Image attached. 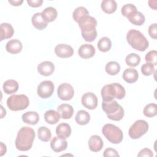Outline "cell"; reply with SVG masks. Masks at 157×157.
<instances>
[{"instance_id": "cell-14", "label": "cell", "mask_w": 157, "mask_h": 157, "mask_svg": "<svg viewBox=\"0 0 157 157\" xmlns=\"http://www.w3.org/2000/svg\"><path fill=\"white\" fill-rule=\"evenodd\" d=\"M37 71L38 72L44 76H49L51 75L55 71V65L53 63L49 61H45L37 66Z\"/></svg>"}, {"instance_id": "cell-3", "label": "cell", "mask_w": 157, "mask_h": 157, "mask_svg": "<svg viewBox=\"0 0 157 157\" xmlns=\"http://www.w3.org/2000/svg\"><path fill=\"white\" fill-rule=\"evenodd\" d=\"M101 96L103 101H110L116 98L122 99L124 98L126 91L118 83H113L104 85L101 89Z\"/></svg>"}, {"instance_id": "cell-2", "label": "cell", "mask_w": 157, "mask_h": 157, "mask_svg": "<svg viewBox=\"0 0 157 157\" xmlns=\"http://www.w3.org/2000/svg\"><path fill=\"white\" fill-rule=\"evenodd\" d=\"M81 29L82 36L83 39L88 42L94 41L97 37V21L93 17L87 15L83 18L78 23Z\"/></svg>"}, {"instance_id": "cell-37", "label": "cell", "mask_w": 157, "mask_h": 157, "mask_svg": "<svg viewBox=\"0 0 157 157\" xmlns=\"http://www.w3.org/2000/svg\"><path fill=\"white\" fill-rule=\"evenodd\" d=\"M145 59L147 63L152 64L153 65L155 66L157 64V52L155 50H151L148 52L145 56Z\"/></svg>"}, {"instance_id": "cell-24", "label": "cell", "mask_w": 157, "mask_h": 157, "mask_svg": "<svg viewBox=\"0 0 157 157\" xmlns=\"http://www.w3.org/2000/svg\"><path fill=\"white\" fill-rule=\"evenodd\" d=\"M14 29L12 26L7 23H2L1 24V40L7 39L13 36Z\"/></svg>"}, {"instance_id": "cell-41", "label": "cell", "mask_w": 157, "mask_h": 157, "mask_svg": "<svg viewBox=\"0 0 157 157\" xmlns=\"http://www.w3.org/2000/svg\"><path fill=\"white\" fill-rule=\"evenodd\" d=\"M153 156V151L147 148H145L142 149L139 154L137 155L138 157H142V156H147V157H151Z\"/></svg>"}, {"instance_id": "cell-28", "label": "cell", "mask_w": 157, "mask_h": 157, "mask_svg": "<svg viewBox=\"0 0 157 157\" xmlns=\"http://www.w3.org/2000/svg\"><path fill=\"white\" fill-rule=\"evenodd\" d=\"M127 18L131 23L137 26L142 25L145 20L144 15L141 12H138L137 10L129 15L127 17Z\"/></svg>"}, {"instance_id": "cell-25", "label": "cell", "mask_w": 157, "mask_h": 157, "mask_svg": "<svg viewBox=\"0 0 157 157\" xmlns=\"http://www.w3.org/2000/svg\"><path fill=\"white\" fill-rule=\"evenodd\" d=\"M101 7L105 13L110 14L116 11L117 4L114 0H104L101 2Z\"/></svg>"}, {"instance_id": "cell-38", "label": "cell", "mask_w": 157, "mask_h": 157, "mask_svg": "<svg viewBox=\"0 0 157 157\" xmlns=\"http://www.w3.org/2000/svg\"><path fill=\"white\" fill-rule=\"evenodd\" d=\"M141 72L145 76L151 75L155 72V66L148 63H145L141 67Z\"/></svg>"}, {"instance_id": "cell-39", "label": "cell", "mask_w": 157, "mask_h": 157, "mask_svg": "<svg viewBox=\"0 0 157 157\" xmlns=\"http://www.w3.org/2000/svg\"><path fill=\"white\" fill-rule=\"evenodd\" d=\"M148 34L151 38H153L154 39H156V38H157V24L156 23L151 24L149 26Z\"/></svg>"}, {"instance_id": "cell-30", "label": "cell", "mask_w": 157, "mask_h": 157, "mask_svg": "<svg viewBox=\"0 0 157 157\" xmlns=\"http://www.w3.org/2000/svg\"><path fill=\"white\" fill-rule=\"evenodd\" d=\"M89 15L88 10L84 7H77L72 13V17L75 22L77 23L85 17Z\"/></svg>"}, {"instance_id": "cell-17", "label": "cell", "mask_w": 157, "mask_h": 157, "mask_svg": "<svg viewBox=\"0 0 157 157\" xmlns=\"http://www.w3.org/2000/svg\"><path fill=\"white\" fill-rule=\"evenodd\" d=\"M33 26L38 30L44 29L48 25V23L43 18L42 13L37 12L34 13L31 18Z\"/></svg>"}, {"instance_id": "cell-6", "label": "cell", "mask_w": 157, "mask_h": 157, "mask_svg": "<svg viewBox=\"0 0 157 157\" xmlns=\"http://www.w3.org/2000/svg\"><path fill=\"white\" fill-rule=\"evenodd\" d=\"M102 133L110 142L114 144H120L123 139L122 131L117 126L110 123L105 124L102 127Z\"/></svg>"}, {"instance_id": "cell-9", "label": "cell", "mask_w": 157, "mask_h": 157, "mask_svg": "<svg viewBox=\"0 0 157 157\" xmlns=\"http://www.w3.org/2000/svg\"><path fill=\"white\" fill-rule=\"evenodd\" d=\"M55 86L50 80H44L39 83L37 86V93L39 97L42 99L50 98L53 93Z\"/></svg>"}, {"instance_id": "cell-44", "label": "cell", "mask_w": 157, "mask_h": 157, "mask_svg": "<svg viewBox=\"0 0 157 157\" xmlns=\"http://www.w3.org/2000/svg\"><path fill=\"white\" fill-rule=\"evenodd\" d=\"M156 2H157L155 0H150L148 1V5L151 9L156 10Z\"/></svg>"}, {"instance_id": "cell-35", "label": "cell", "mask_w": 157, "mask_h": 157, "mask_svg": "<svg viewBox=\"0 0 157 157\" xmlns=\"http://www.w3.org/2000/svg\"><path fill=\"white\" fill-rule=\"evenodd\" d=\"M144 115L147 117H153L157 115V105L155 103H150L145 105L143 110Z\"/></svg>"}, {"instance_id": "cell-18", "label": "cell", "mask_w": 157, "mask_h": 157, "mask_svg": "<svg viewBox=\"0 0 157 157\" xmlns=\"http://www.w3.org/2000/svg\"><path fill=\"white\" fill-rule=\"evenodd\" d=\"M23 48L21 41L18 39H12L7 42L6 45V51L11 54H17L20 53Z\"/></svg>"}, {"instance_id": "cell-15", "label": "cell", "mask_w": 157, "mask_h": 157, "mask_svg": "<svg viewBox=\"0 0 157 157\" xmlns=\"http://www.w3.org/2000/svg\"><path fill=\"white\" fill-rule=\"evenodd\" d=\"M95 52L96 50L94 46L88 44L82 45L78 50L79 56L83 59H88L93 57L94 55Z\"/></svg>"}, {"instance_id": "cell-19", "label": "cell", "mask_w": 157, "mask_h": 157, "mask_svg": "<svg viewBox=\"0 0 157 157\" xmlns=\"http://www.w3.org/2000/svg\"><path fill=\"white\" fill-rule=\"evenodd\" d=\"M57 112L63 119H70L73 115L74 109L69 104H63L58 107Z\"/></svg>"}, {"instance_id": "cell-22", "label": "cell", "mask_w": 157, "mask_h": 157, "mask_svg": "<svg viewBox=\"0 0 157 157\" xmlns=\"http://www.w3.org/2000/svg\"><path fill=\"white\" fill-rule=\"evenodd\" d=\"M21 118L24 123L31 125H34L38 123L39 120V115L36 112L29 111L23 113Z\"/></svg>"}, {"instance_id": "cell-29", "label": "cell", "mask_w": 157, "mask_h": 157, "mask_svg": "<svg viewBox=\"0 0 157 157\" xmlns=\"http://www.w3.org/2000/svg\"><path fill=\"white\" fill-rule=\"evenodd\" d=\"M75 121L80 125L87 124L90 120V115L86 111L80 110L77 112L75 117Z\"/></svg>"}, {"instance_id": "cell-46", "label": "cell", "mask_w": 157, "mask_h": 157, "mask_svg": "<svg viewBox=\"0 0 157 157\" xmlns=\"http://www.w3.org/2000/svg\"><path fill=\"white\" fill-rule=\"evenodd\" d=\"M1 110H2V113H1V118H2V117H3V113L4 114V115H6V110L3 108V107L1 105Z\"/></svg>"}, {"instance_id": "cell-26", "label": "cell", "mask_w": 157, "mask_h": 157, "mask_svg": "<svg viewBox=\"0 0 157 157\" xmlns=\"http://www.w3.org/2000/svg\"><path fill=\"white\" fill-rule=\"evenodd\" d=\"M60 115L54 110H48L44 113L45 121L50 124L57 123L60 120Z\"/></svg>"}, {"instance_id": "cell-12", "label": "cell", "mask_w": 157, "mask_h": 157, "mask_svg": "<svg viewBox=\"0 0 157 157\" xmlns=\"http://www.w3.org/2000/svg\"><path fill=\"white\" fill-rule=\"evenodd\" d=\"M55 52L56 56L59 58H66L71 57L74 54L73 48L69 45L59 44L55 48Z\"/></svg>"}, {"instance_id": "cell-5", "label": "cell", "mask_w": 157, "mask_h": 157, "mask_svg": "<svg viewBox=\"0 0 157 157\" xmlns=\"http://www.w3.org/2000/svg\"><path fill=\"white\" fill-rule=\"evenodd\" d=\"M102 108L110 120L117 121L121 120L124 117V111L123 108L115 100L102 101Z\"/></svg>"}, {"instance_id": "cell-10", "label": "cell", "mask_w": 157, "mask_h": 157, "mask_svg": "<svg viewBox=\"0 0 157 157\" xmlns=\"http://www.w3.org/2000/svg\"><path fill=\"white\" fill-rule=\"evenodd\" d=\"M58 98L63 101L71 100L74 96V90L72 86L67 83H63L59 85L57 90Z\"/></svg>"}, {"instance_id": "cell-31", "label": "cell", "mask_w": 157, "mask_h": 157, "mask_svg": "<svg viewBox=\"0 0 157 157\" xmlns=\"http://www.w3.org/2000/svg\"><path fill=\"white\" fill-rule=\"evenodd\" d=\"M37 136L41 141L48 142L51 139L52 132L46 126H41L37 129Z\"/></svg>"}, {"instance_id": "cell-13", "label": "cell", "mask_w": 157, "mask_h": 157, "mask_svg": "<svg viewBox=\"0 0 157 157\" xmlns=\"http://www.w3.org/2000/svg\"><path fill=\"white\" fill-rule=\"evenodd\" d=\"M50 147L52 150L56 153L61 152L67 148V142L66 140V139L55 136L50 142Z\"/></svg>"}, {"instance_id": "cell-36", "label": "cell", "mask_w": 157, "mask_h": 157, "mask_svg": "<svg viewBox=\"0 0 157 157\" xmlns=\"http://www.w3.org/2000/svg\"><path fill=\"white\" fill-rule=\"evenodd\" d=\"M137 11V8L136 7L132 4H124L121 9V14L125 17H128L129 15L132 13L133 12Z\"/></svg>"}, {"instance_id": "cell-11", "label": "cell", "mask_w": 157, "mask_h": 157, "mask_svg": "<svg viewBox=\"0 0 157 157\" xmlns=\"http://www.w3.org/2000/svg\"><path fill=\"white\" fill-rule=\"evenodd\" d=\"M81 102L85 108L93 110L96 109L98 105V98L94 93L88 92L82 96Z\"/></svg>"}, {"instance_id": "cell-4", "label": "cell", "mask_w": 157, "mask_h": 157, "mask_svg": "<svg viewBox=\"0 0 157 157\" xmlns=\"http://www.w3.org/2000/svg\"><path fill=\"white\" fill-rule=\"evenodd\" d=\"M126 40L132 48L140 52L146 50L149 45L148 41L144 35L136 29H130L128 32Z\"/></svg>"}, {"instance_id": "cell-43", "label": "cell", "mask_w": 157, "mask_h": 157, "mask_svg": "<svg viewBox=\"0 0 157 157\" xmlns=\"http://www.w3.org/2000/svg\"><path fill=\"white\" fill-rule=\"evenodd\" d=\"M9 2L13 6H20L23 2V0H18V1H9Z\"/></svg>"}, {"instance_id": "cell-21", "label": "cell", "mask_w": 157, "mask_h": 157, "mask_svg": "<svg viewBox=\"0 0 157 157\" xmlns=\"http://www.w3.org/2000/svg\"><path fill=\"white\" fill-rule=\"evenodd\" d=\"M139 77L137 71L133 68H128L125 69L123 74V78L128 83H133L136 82Z\"/></svg>"}, {"instance_id": "cell-8", "label": "cell", "mask_w": 157, "mask_h": 157, "mask_svg": "<svg viewBox=\"0 0 157 157\" xmlns=\"http://www.w3.org/2000/svg\"><path fill=\"white\" fill-rule=\"evenodd\" d=\"M148 123L143 120L136 121L129 128L128 134L132 139H137L144 136L148 130Z\"/></svg>"}, {"instance_id": "cell-23", "label": "cell", "mask_w": 157, "mask_h": 157, "mask_svg": "<svg viewBox=\"0 0 157 157\" xmlns=\"http://www.w3.org/2000/svg\"><path fill=\"white\" fill-rule=\"evenodd\" d=\"M18 83L13 79L7 80L4 82L2 85L4 92L7 94L16 93L18 90Z\"/></svg>"}, {"instance_id": "cell-20", "label": "cell", "mask_w": 157, "mask_h": 157, "mask_svg": "<svg viewBox=\"0 0 157 157\" xmlns=\"http://www.w3.org/2000/svg\"><path fill=\"white\" fill-rule=\"evenodd\" d=\"M56 134L59 137L63 139L68 138L71 134V126L66 123L59 124L56 128Z\"/></svg>"}, {"instance_id": "cell-32", "label": "cell", "mask_w": 157, "mask_h": 157, "mask_svg": "<svg viewBox=\"0 0 157 157\" xmlns=\"http://www.w3.org/2000/svg\"><path fill=\"white\" fill-rule=\"evenodd\" d=\"M105 72L110 75H115L120 71V65L116 61H110L105 66Z\"/></svg>"}, {"instance_id": "cell-27", "label": "cell", "mask_w": 157, "mask_h": 157, "mask_svg": "<svg viewBox=\"0 0 157 157\" xmlns=\"http://www.w3.org/2000/svg\"><path fill=\"white\" fill-rule=\"evenodd\" d=\"M42 15L45 20L48 22L53 21L57 17L58 12L56 9L53 7H48L43 10L42 12Z\"/></svg>"}, {"instance_id": "cell-34", "label": "cell", "mask_w": 157, "mask_h": 157, "mask_svg": "<svg viewBox=\"0 0 157 157\" xmlns=\"http://www.w3.org/2000/svg\"><path fill=\"white\" fill-rule=\"evenodd\" d=\"M126 63L131 67H136L139 64L140 62V57L135 53H131L128 55L125 58Z\"/></svg>"}, {"instance_id": "cell-7", "label": "cell", "mask_w": 157, "mask_h": 157, "mask_svg": "<svg viewBox=\"0 0 157 157\" xmlns=\"http://www.w3.org/2000/svg\"><path fill=\"white\" fill-rule=\"evenodd\" d=\"M29 104V99L25 94L12 95L7 100V105L12 111L23 110L28 107Z\"/></svg>"}, {"instance_id": "cell-45", "label": "cell", "mask_w": 157, "mask_h": 157, "mask_svg": "<svg viewBox=\"0 0 157 157\" xmlns=\"http://www.w3.org/2000/svg\"><path fill=\"white\" fill-rule=\"evenodd\" d=\"M1 148L0 156H2V155H4V154H5L6 153V150H6V146L2 142H1Z\"/></svg>"}, {"instance_id": "cell-1", "label": "cell", "mask_w": 157, "mask_h": 157, "mask_svg": "<svg viewBox=\"0 0 157 157\" xmlns=\"http://www.w3.org/2000/svg\"><path fill=\"white\" fill-rule=\"evenodd\" d=\"M34 139V129L28 126H23L18 131L15 142V147L19 151H28L32 147Z\"/></svg>"}, {"instance_id": "cell-40", "label": "cell", "mask_w": 157, "mask_h": 157, "mask_svg": "<svg viewBox=\"0 0 157 157\" xmlns=\"http://www.w3.org/2000/svg\"><path fill=\"white\" fill-rule=\"evenodd\" d=\"M103 156L104 157H108V156H120L118 151L112 148H106L103 153Z\"/></svg>"}, {"instance_id": "cell-16", "label": "cell", "mask_w": 157, "mask_h": 157, "mask_svg": "<svg viewBox=\"0 0 157 157\" xmlns=\"http://www.w3.org/2000/svg\"><path fill=\"white\" fill-rule=\"evenodd\" d=\"M104 145L101 137L98 135L91 136L88 140V147L91 151L98 152L102 148Z\"/></svg>"}, {"instance_id": "cell-33", "label": "cell", "mask_w": 157, "mask_h": 157, "mask_svg": "<svg viewBox=\"0 0 157 157\" xmlns=\"http://www.w3.org/2000/svg\"><path fill=\"white\" fill-rule=\"evenodd\" d=\"M112 47V42L107 37H103L98 42V48L102 52H107Z\"/></svg>"}, {"instance_id": "cell-42", "label": "cell", "mask_w": 157, "mask_h": 157, "mask_svg": "<svg viewBox=\"0 0 157 157\" xmlns=\"http://www.w3.org/2000/svg\"><path fill=\"white\" fill-rule=\"evenodd\" d=\"M28 5L32 7H38L41 6L43 3L42 0H27Z\"/></svg>"}]
</instances>
